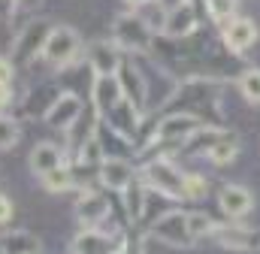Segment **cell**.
Here are the masks:
<instances>
[{
  "label": "cell",
  "mask_w": 260,
  "mask_h": 254,
  "mask_svg": "<svg viewBox=\"0 0 260 254\" xmlns=\"http://www.w3.org/2000/svg\"><path fill=\"white\" fill-rule=\"evenodd\" d=\"M52 27H55V24L46 21V18H34V21H27L24 30L12 40V64H15V67H27L37 55H43V46H46Z\"/></svg>",
  "instance_id": "2"
},
{
  "label": "cell",
  "mask_w": 260,
  "mask_h": 254,
  "mask_svg": "<svg viewBox=\"0 0 260 254\" xmlns=\"http://www.w3.org/2000/svg\"><path fill=\"white\" fill-rule=\"evenodd\" d=\"M115 79H118V85H121L124 100L133 103L139 112H145V106H148V79H145V73H142L133 61L124 58L121 67L115 70Z\"/></svg>",
  "instance_id": "6"
},
{
  "label": "cell",
  "mask_w": 260,
  "mask_h": 254,
  "mask_svg": "<svg viewBox=\"0 0 260 254\" xmlns=\"http://www.w3.org/2000/svg\"><path fill=\"white\" fill-rule=\"evenodd\" d=\"M151 233L170 245H191L194 236L188 233V212H167L164 218L154 221Z\"/></svg>",
  "instance_id": "10"
},
{
  "label": "cell",
  "mask_w": 260,
  "mask_h": 254,
  "mask_svg": "<svg viewBox=\"0 0 260 254\" xmlns=\"http://www.w3.org/2000/svg\"><path fill=\"white\" fill-rule=\"evenodd\" d=\"M12 212H15V206H12V200L0 194V224H6V221L12 218Z\"/></svg>",
  "instance_id": "30"
},
{
  "label": "cell",
  "mask_w": 260,
  "mask_h": 254,
  "mask_svg": "<svg viewBox=\"0 0 260 254\" xmlns=\"http://www.w3.org/2000/svg\"><path fill=\"white\" fill-rule=\"evenodd\" d=\"M109 215V200L97 190H85L79 200H76V218L82 227H97L103 218Z\"/></svg>",
  "instance_id": "13"
},
{
  "label": "cell",
  "mask_w": 260,
  "mask_h": 254,
  "mask_svg": "<svg viewBox=\"0 0 260 254\" xmlns=\"http://www.w3.org/2000/svg\"><path fill=\"white\" fill-rule=\"evenodd\" d=\"M197 130H203V121L191 112H173L157 121V133L151 145H185Z\"/></svg>",
  "instance_id": "5"
},
{
  "label": "cell",
  "mask_w": 260,
  "mask_h": 254,
  "mask_svg": "<svg viewBox=\"0 0 260 254\" xmlns=\"http://www.w3.org/2000/svg\"><path fill=\"white\" fill-rule=\"evenodd\" d=\"M218 227H215V221L206 215V212H188V233L194 236V239H203V236H212Z\"/></svg>",
  "instance_id": "24"
},
{
  "label": "cell",
  "mask_w": 260,
  "mask_h": 254,
  "mask_svg": "<svg viewBox=\"0 0 260 254\" xmlns=\"http://www.w3.org/2000/svg\"><path fill=\"white\" fill-rule=\"evenodd\" d=\"M12 103V85H0V109H6Z\"/></svg>",
  "instance_id": "31"
},
{
  "label": "cell",
  "mask_w": 260,
  "mask_h": 254,
  "mask_svg": "<svg viewBox=\"0 0 260 254\" xmlns=\"http://www.w3.org/2000/svg\"><path fill=\"white\" fill-rule=\"evenodd\" d=\"M15 79V64L12 58H0V85H12Z\"/></svg>",
  "instance_id": "28"
},
{
  "label": "cell",
  "mask_w": 260,
  "mask_h": 254,
  "mask_svg": "<svg viewBox=\"0 0 260 254\" xmlns=\"http://www.w3.org/2000/svg\"><path fill=\"white\" fill-rule=\"evenodd\" d=\"M142 176H145V185L154 188L157 194L173 197V200H185V173H179L170 161H164V157L148 161Z\"/></svg>",
  "instance_id": "4"
},
{
  "label": "cell",
  "mask_w": 260,
  "mask_h": 254,
  "mask_svg": "<svg viewBox=\"0 0 260 254\" xmlns=\"http://www.w3.org/2000/svg\"><path fill=\"white\" fill-rule=\"evenodd\" d=\"M79 115H82V100H79V94L64 91V94H58V97L49 103V109H46V124L67 133L70 127L79 121Z\"/></svg>",
  "instance_id": "7"
},
{
  "label": "cell",
  "mask_w": 260,
  "mask_h": 254,
  "mask_svg": "<svg viewBox=\"0 0 260 254\" xmlns=\"http://www.w3.org/2000/svg\"><path fill=\"white\" fill-rule=\"evenodd\" d=\"M206 194H209V182H206V176H200V173L185 176V200H203Z\"/></svg>",
  "instance_id": "25"
},
{
  "label": "cell",
  "mask_w": 260,
  "mask_h": 254,
  "mask_svg": "<svg viewBox=\"0 0 260 254\" xmlns=\"http://www.w3.org/2000/svg\"><path fill=\"white\" fill-rule=\"evenodd\" d=\"M79 55H82V37H79V30H73L67 24H55L52 34H49V40H46V46H43L40 58L46 64H52V67L67 70L70 64L79 61Z\"/></svg>",
  "instance_id": "1"
},
{
  "label": "cell",
  "mask_w": 260,
  "mask_h": 254,
  "mask_svg": "<svg viewBox=\"0 0 260 254\" xmlns=\"http://www.w3.org/2000/svg\"><path fill=\"white\" fill-rule=\"evenodd\" d=\"M151 27L142 15L130 12V15H118L115 24H112V40L124 49V52H133V55H142L151 49Z\"/></svg>",
  "instance_id": "3"
},
{
  "label": "cell",
  "mask_w": 260,
  "mask_h": 254,
  "mask_svg": "<svg viewBox=\"0 0 260 254\" xmlns=\"http://www.w3.org/2000/svg\"><path fill=\"white\" fill-rule=\"evenodd\" d=\"M233 3L236 0H206V6H209V15L215 18V21H230L233 15Z\"/></svg>",
  "instance_id": "27"
},
{
  "label": "cell",
  "mask_w": 260,
  "mask_h": 254,
  "mask_svg": "<svg viewBox=\"0 0 260 254\" xmlns=\"http://www.w3.org/2000/svg\"><path fill=\"white\" fill-rule=\"evenodd\" d=\"M236 154H239V139H236L233 133H221V136L212 142V148H209V161H212L215 167H227V164H233Z\"/></svg>",
  "instance_id": "18"
},
{
  "label": "cell",
  "mask_w": 260,
  "mask_h": 254,
  "mask_svg": "<svg viewBox=\"0 0 260 254\" xmlns=\"http://www.w3.org/2000/svg\"><path fill=\"white\" fill-rule=\"evenodd\" d=\"M239 91H242V97H245L248 103L260 106V70L257 67H251V70H245V73L239 76Z\"/></svg>",
  "instance_id": "23"
},
{
  "label": "cell",
  "mask_w": 260,
  "mask_h": 254,
  "mask_svg": "<svg viewBox=\"0 0 260 254\" xmlns=\"http://www.w3.org/2000/svg\"><path fill=\"white\" fill-rule=\"evenodd\" d=\"M121 194H124V212H127L130 221L142 218V212L148 209V190H145V185H136V182H130V185L121 190Z\"/></svg>",
  "instance_id": "20"
},
{
  "label": "cell",
  "mask_w": 260,
  "mask_h": 254,
  "mask_svg": "<svg viewBox=\"0 0 260 254\" xmlns=\"http://www.w3.org/2000/svg\"><path fill=\"white\" fill-rule=\"evenodd\" d=\"M194 27H197V12H194V6H191V3L176 6V9H170V12H167V24H164V34H167V37L182 40V37L194 34Z\"/></svg>",
  "instance_id": "16"
},
{
  "label": "cell",
  "mask_w": 260,
  "mask_h": 254,
  "mask_svg": "<svg viewBox=\"0 0 260 254\" xmlns=\"http://www.w3.org/2000/svg\"><path fill=\"white\" fill-rule=\"evenodd\" d=\"M124 3H127L130 9H142V6H148L151 0H124Z\"/></svg>",
  "instance_id": "33"
},
{
  "label": "cell",
  "mask_w": 260,
  "mask_h": 254,
  "mask_svg": "<svg viewBox=\"0 0 260 254\" xmlns=\"http://www.w3.org/2000/svg\"><path fill=\"white\" fill-rule=\"evenodd\" d=\"M3 254H37V236H30V233H12V236H6L3 242Z\"/></svg>",
  "instance_id": "22"
},
{
  "label": "cell",
  "mask_w": 260,
  "mask_h": 254,
  "mask_svg": "<svg viewBox=\"0 0 260 254\" xmlns=\"http://www.w3.org/2000/svg\"><path fill=\"white\" fill-rule=\"evenodd\" d=\"M18 142V124L6 115H0V151L3 148H12Z\"/></svg>",
  "instance_id": "26"
},
{
  "label": "cell",
  "mask_w": 260,
  "mask_h": 254,
  "mask_svg": "<svg viewBox=\"0 0 260 254\" xmlns=\"http://www.w3.org/2000/svg\"><path fill=\"white\" fill-rule=\"evenodd\" d=\"M121 100H124V94H121V85H118L115 76H94V82H91V106H94V112L100 118H106Z\"/></svg>",
  "instance_id": "9"
},
{
  "label": "cell",
  "mask_w": 260,
  "mask_h": 254,
  "mask_svg": "<svg viewBox=\"0 0 260 254\" xmlns=\"http://www.w3.org/2000/svg\"><path fill=\"white\" fill-rule=\"evenodd\" d=\"M40 3H43V0H12V15H15V18H18V15H27V12H34Z\"/></svg>",
  "instance_id": "29"
},
{
  "label": "cell",
  "mask_w": 260,
  "mask_h": 254,
  "mask_svg": "<svg viewBox=\"0 0 260 254\" xmlns=\"http://www.w3.org/2000/svg\"><path fill=\"white\" fill-rule=\"evenodd\" d=\"M64 167V148H58L55 142H37L30 151V170L43 179L46 173Z\"/></svg>",
  "instance_id": "14"
},
{
  "label": "cell",
  "mask_w": 260,
  "mask_h": 254,
  "mask_svg": "<svg viewBox=\"0 0 260 254\" xmlns=\"http://www.w3.org/2000/svg\"><path fill=\"white\" fill-rule=\"evenodd\" d=\"M218 242L227 248H236V251H254V248H260V233L242 230V227H224V230H218Z\"/></svg>",
  "instance_id": "17"
},
{
  "label": "cell",
  "mask_w": 260,
  "mask_h": 254,
  "mask_svg": "<svg viewBox=\"0 0 260 254\" xmlns=\"http://www.w3.org/2000/svg\"><path fill=\"white\" fill-rule=\"evenodd\" d=\"M97 179L103 188L121 194L133 182V164L127 157H103V164L97 167Z\"/></svg>",
  "instance_id": "11"
},
{
  "label": "cell",
  "mask_w": 260,
  "mask_h": 254,
  "mask_svg": "<svg viewBox=\"0 0 260 254\" xmlns=\"http://www.w3.org/2000/svg\"><path fill=\"white\" fill-rule=\"evenodd\" d=\"M218 203H221V212L224 215L242 218L254 206V197L242 188V185H227V188H221V194H218Z\"/></svg>",
  "instance_id": "15"
},
{
  "label": "cell",
  "mask_w": 260,
  "mask_h": 254,
  "mask_svg": "<svg viewBox=\"0 0 260 254\" xmlns=\"http://www.w3.org/2000/svg\"><path fill=\"white\" fill-rule=\"evenodd\" d=\"M43 188L52 190V194H61V190L76 188V173H73V167L64 164V167H58V170L46 173V176H43Z\"/></svg>",
  "instance_id": "21"
},
{
  "label": "cell",
  "mask_w": 260,
  "mask_h": 254,
  "mask_svg": "<svg viewBox=\"0 0 260 254\" xmlns=\"http://www.w3.org/2000/svg\"><path fill=\"white\" fill-rule=\"evenodd\" d=\"M121 61V46L115 40H97L88 46V70L94 76H115Z\"/></svg>",
  "instance_id": "8"
},
{
  "label": "cell",
  "mask_w": 260,
  "mask_h": 254,
  "mask_svg": "<svg viewBox=\"0 0 260 254\" xmlns=\"http://www.w3.org/2000/svg\"><path fill=\"white\" fill-rule=\"evenodd\" d=\"M224 43H227V49L230 52H248L254 43H257V27H254V21L251 18H230V21H224Z\"/></svg>",
  "instance_id": "12"
},
{
  "label": "cell",
  "mask_w": 260,
  "mask_h": 254,
  "mask_svg": "<svg viewBox=\"0 0 260 254\" xmlns=\"http://www.w3.org/2000/svg\"><path fill=\"white\" fill-rule=\"evenodd\" d=\"M109 251H112V236L94 233L91 227H88V233L76 236V242H73V254H109Z\"/></svg>",
  "instance_id": "19"
},
{
  "label": "cell",
  "mask_w": 260,
  "mask_h": 254,
  "mask_svg": "<svg viewBox=\"0 0 260 254\" xmlns=\"http://www.w3.org/2000/svg\"><path fill=\"white\" fill-rule=\"evenodd\" d=\"M185 3H188V0H157V6H164L167 12H170V9H176V6H185Z\"/></svg>",
  "instance_id": "32"
}]
</instances>
